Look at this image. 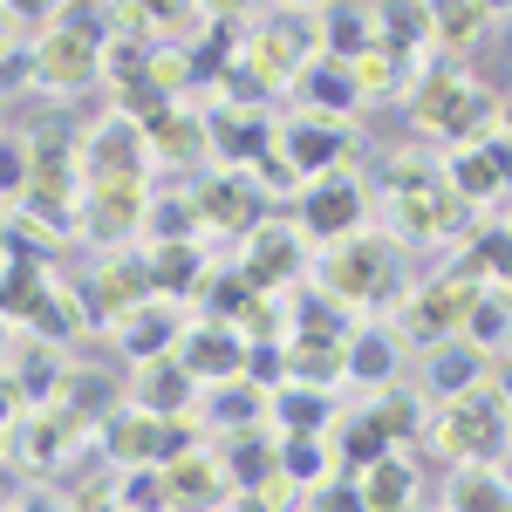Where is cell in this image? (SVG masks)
Segmentation results:
<instances>
[{"mask_svg":"<svg viewBox=\"0 0 512 512\" xmlns=\"http://www.w3.org/2000/svg\"><path fill=\"white\" fill-rule=\"evenodd\" d=\"M485 14H492V21H499V14H512V0H485Z\"/></svg>","mask_w":512,"mask_h":512,"instance_id":"f6af8a7d","label":"cell"},{"mask_svg":"<svg viewBox=\"0 0 512 512\" xmlns=\"http://www.w3.org/2000/svg\"><path fill=\"white\" fill-rule=\"evenodd\" d=\"M424 7V35H431V48H444V55H465L478 35H485V0H417Z\"/></svg>","mask_w":512,"mask_h":512,"instance_id":"83f0119b","label":"cell"},{"mask_svg":"<svg viewBox=\"0 0 512 512\" xmlns=\"http://www.w3.org/2000/svg\"><path fill=\"white\" fill-rule=\"evenodd\" d=\"M178 362H185V376H192L198 390H212V383H233V376H246V342H239V328H226V321H185V335H178Z\"/></svg>","mask_w":512,"mask_h":512,"instance_id":"9a60e30c","label":"cell"},{"mask_svg":"<svg viewBox=\"0 0 512 512\" xmlns=\"http://www.w3.org/2000/svg\"><path fill=\"white\" fill-rule=\"evenodd\" d=\"M362 212H369V192L355 171H328V178L301 185V239L308 246H335V239L362 233Z\"/></svg>","mask_w":512,"mask_h":512,"instance_id":"ba28073f","label":"cell"},{"mask_svg":"<svg viewBox=\"0 0 512 512\" xmlns=\"http://www.w3.org/2000/svg\"><path fill=\"white\" fill-rule=\"evenodd\" d=\"M485 369H492V355L472 349L465 335H451V342H437V349L424 355V396H431V403H451V396L478 390Z\"/></svg>","mask_w":512,"mask_h":512,"instance_id":"44dd1931","label":"cell"},{"mask_svg":"<svg viewBox=\"0 0 512 512\" xmlns=\"http://www.w3.org/2000/svg\"><path fill=\"white\" fill-rule=\"evenodd\" d=\"M383 219H390V239L424 253V246H451V239L472 233V205L444 185V171L417 164L410 151H396L383 164Z\"/></svg>","mask_w":512,"mask_h":512,"instance_id":"6da1fadb","label":"cell"},{"mask_svg":"<svg viewBox=\"0 0 512 512\" xmlns=\"http://www.w3.org/2000/svg\"><path fill=\"white\" fill-rule=\"evenodd\" d=\"M485 390H492V396H499V403L512 410V349H506V355H492V369H485Z\"/></svg>","mask_w":512,"mask_h":512,"instance_id":"7bdbcfd3","label":"cell"},{"mask_svg":"<svg viewBox=\"0 0 512 512\" xmlns=\"http://www.w3.org/2000/svg\"><path fill=\"white\" fill-rule=\"evenodd\" d=\"M280 14H321V7H328V0H274Z\"/></svg>","mask_w":512,"mask_h":512,"instance_id":"ee69618b","label":"cell"},{"mask_svg":"<svg viewBox=\"0 0 512 512\" xmlns=\"http://www.w3.org/2000/svg\"><path fill=\"white\" fill-rule=\"evenodd\" d=\"M137 410H151V417H185V410H198V383L185 376V362H178V355H158V362H144Z\"/></svg>","mask_w":512,"mask_h":512,"instance_id":"f1b7e54d","label":"cell"},{"mask_svg":"<svg viewBox=\"0 0 512 512\" xmlns=\"http://www.w3.org/2000/svg\"><path fill=\"white\" fill-rule=\"evenodd\" d=\"M267 424L328 437V424H335V396H328V390H308V383H274V396H267Z\"/></svg>","mask_w":512,"mask_h":512,"instance_id":"1f68e13d","label":"cell"},{"mask_svg":"<svg viewBox=\"0 0 512 512\" xmlns=\"http://www.w3.org/2000/svg\"><path fill=\"white\" fill-rule=\"evenodd\" d=\"M274 151V123L246 103H219L205 117V158H226V171H253V164Z\"/></svg>","mask_w":512,"mask_h":512,"instance_id":"e0dca14e","label":"cell"},{"mask_svg":"<svg viewBox=\"0 0 512 512\" xmlns=\"http://www.w3.org/2000/svg\"><path fill=\"white\" fill-rule=\"evenodd\" d=\"M137 301H151V274H144V253H103L96 260V274L82 280V321H110L117 315H130Z\"/></svg>","mask_w":512,"mask_h":512,"instance_id":"5bb4252c","label":"cell"},{"mask_svg":"<svg viewBox=\"0 0 512 512\" xmlns=\"http://www.w3.org/2000/svg\"><path fill=\"white\" fill-rule=\"evenodd\" d=\"M396 280H403V246L390 233H349L335 246H321V260H315V287L349 315L390 308Z\"/></svg>","mask_w":512,"mask_h":512,"instance_id":"7a4b0ae2","label":"cell"},{"mask_svg":"<svg viewBox=\"0 0 512 512\" xmlns=\"http://www.w3.org/2000/svg\"><path fill=\"white\" fill-rule=\"evenodd\" d=\"M0 192H28V137L0 130Z\"/></svg>","mask_w":512,"mask_h":512,"instance_id":"ab89813d","label":"cell"},{"mask_svg":"<svg viewBox=\"0 0 512 512\" xmlns=\"http://www.w3.org/2000/svg\"><path fill=\"white\" fill-rule=\"evenodd\" d=\"M301 506L308 512H362V492H355V478H321L315 492H301Z\"/></svg>","mask_w":512,"mask_h":512,"instance_id":"74e56055","label":"cell"},{"mask_svg":"<svg viewBox=\"0 0 512 512\" xmlns=\"http://www.w3.org/2000/svg\"><path fill=\"white\" fill-rule=\"evenodd\" d=\"M362 48H369V7H362V0H328L315 14V55L355 62Z\"/></svg>","mask_w":512,"mask_h":512,"instance_id":"f546056e","label":"cell"},{"mask_svg":"<svg viewBox=\"0 0 512 512\" xmlns=\"http://www.w3.org/2000/svg\"><path fill=\"white\" fill-rule=\"evenodd\" d=\"M274 151L287 158V171L308 185V178H328V171L349 164V130H342V117H315V110H301L294 123H280V130H274Z\"/></svg>","mask_w":512,"mask_h":512,"instance_id":"7c38bea8","label":"cell"},{"mask_svg":"<svg viewBox=\"0 0 512 512\" xmlns=\"http://www.w3.org/2000/svg\"><path fill=\"white\" fill-rule=\"evenodd\" d=\"M369 41H376L383 55H396L410 76H424L431 35H424V7H417V0H369Z\"/></svg>","mask_w":512,"mask_h":512,"instance_id":"d6986e66","label":"cell"},{"mask_svg":"<svg viewBox=\"0 0 512 512\" xmlns=\"http://www.w3.org/2000/svg\"><path fill=\"white\" fill-rule=\"evenodd\" d=\"M110 14H117V35H185L192 28V0H110Z\"/></svg>","mask_w":512,"mask_h":512,"instance_id":"e575fe53","label":"cell"},{"mask_svg":"<svg viewBox=\"0 0 512 512\" xmlns=\"http://www.w3.org/2000/svg\"><path fill=\"white\" fill-rule=\"evenodd\" d=\"M110 335H117V349L130 355V362H158V355L178 349V335H185V308L164 301V294H151V301H137L130 315L110 321Z\"/></svg>","mask_w":512,"mask_h":512,"instance_id":"ac0fdd59","label":"cell"},{"mask_svg":"<svg viewBox=\"0 0 512 512\" xmlns=\"http://www.w3.org/2000/svg\"><path fill=\"white\" fill-rule=\"evenodd\" d=\"M28 82V41L0 35V89H21Z\"/></svg>","mask_w":512,"mask_h":512,"instance_id":"60d3db41","label":"cell"},{"mask_svg":"<svg viewBox=\"0 0 512 512\" xmlns=\"http://www.w3.org/2000/svg\"><path fill=\"white\" fill-rule=\"evenodd\" d=\"M267 383H253V376H233V383H212L205 390V403H198V417L205 424H219L226 437H239V431H260L267 424Z\"/></svg>","mask_w":512,"mask_h":512,"instance_id":"603a6c76","label":"cell"},{"mask_svg":"<svg viewBox=\"0 0 512 512\" xmlns=\"http://www.w3.org/2000/svg\"><path fill=\"white\" fill-rule=\"evenodd\" d=\"M451 512H512V478L506 465H458L451 472V492H444Z\"/></svg>","mask_w":512,"mask_h":512,"instance_id":"836d02e7","label":"cell"},{"mask_svg":"<svg viewBox=\"0 0 512 512\" xmlns=\"http://www.w3.org/2000/svg\"><path fill=\"white\" fill-rule=\"evenodd\" d=\"M158 485H164V512H219L233 499V478L219 465V451H205V444H185L178 458H164Z\"/></svg>","mask_w":512,"mask_h":512,"instance_id":"8fae6325","label":"cell"},{"mask_svg":"<svg viewBox=\"0 0 512 512\" xmlns=\"http://www.w3.org/2000/svg\"><path fill=\"white\" fill-rule=\"evenodd\" d=\"M253 294H287L294 280L308 274V239L301 226H280V219H260L253 233H246V253H239L233 267Z\"/></svg>","mask_w":512,"mask_h":512,"instance_id":"9c48e42d","label":"cell"},{"mask_svg":"<svg viewBox=\"0 0 512 512\" xmlns=\"http://www.w3.org/2000/svg\"><path fill=\"white\" fill-rule=\"evenodd\" d=\"M328 431H335V444H328V451H335V478H355L362 465H376V458H390V451H396L390 437H383V424H376V410L335 417Z\"/></svg>","mask_w":512,"mask_h":512,"instance_id":"4316f807","label":"cell"},{"mask_svg":"<svg viewBox=\"0 0 512 512\" xmlns=\"http://www.w3.org/2000/svg\"><path fill=\"white\" fill-rule=\"evenodd\" d=\"M444 185L465 198L472 212H485L492 198H506L512 178H506V164L492 158V144L478 137V144H451V158H444Z\"/></svg>","mask_w":512,"mask_h":512,"instance_id":"ffe728a7","label":"cell"},{"mask_svg":"<svg viewBox=\"0 0 512 512\" xmlns=\"http://www.w3.org/2000/svg\"><path fill=\"white\" fill-rule=\"evenodd\" d=\"M0 369H7V362H0Z\"/></svg>","mask_w":512,"mask_h":512,"instance_id":"bcb514c9","label":"cell"},{"mask_svg":"<svg viewBox=\"0 0 512 512\" xmlns=\"http://www.w3.org/2000/svg\"><path fill=\"white\" fill-rule=\"evenodd\" d=\"M144 212H151V178H110V185H82L76 198V226L96 246H130L144 233Z\"/></svg>","mask_w":512,"mask_h":512,"instance_id":"52a82bcc","label":"cell"},{"mask_svg":"<svg viewBox=\"0 0 512 512\" xmlns=\"http://www.w3.org/2000/svg\"><path fill=\"white\" fill-rule=\"evenodd\" d=\"M369 410H376V424H383V437H390L396 451H410V444L424 437V424H431V417H424V403H417L410 390H396V383H390V390H376Z\"/></svg>","mask_w":512,"mask_h":512,"instance_id":"8d00e7d4","label":"cell"},{"mask_svg":"<svg viewBox=\"0 0 512 512\" xmlns=\"http://www.w3.org/2000/svg\"><path fill=\"white\" fill-rule=\"evenodd\" d=\"M396 369H403L396 328H355L349 335V383H362V390H390Z\"/></svg>","mask_w":512,"mask_h":512,"instance_id":"4dcf8cb0","label":"cell"},{"mask_svg":"<svg viewBox=\"0 0 512 512\" xmlns=\"http://www.w3.org/2000/svg\"><path fill=\"white\" fill-rule=\"evenodd\" d=\"M465 342L485 355H506L512 349V294L506 287H478L472 315H465Z\"/></svg>","mask_w":512,"mask_h":512,"instance_id":"d590c367","label":"cell"},{"mask_svg":"<svg viewBox=\"0 0 512 512\" xmlns=\"http://www.w3.org/2000/svg\"><path fill=\"white\" fill-rule=\"evenodd\" d=\"M144 151H151V164H198L205 158V117H192L185 103H164L144 123Z\"/></svg>","mask_w":512,"mask_h":512,"instance_id":"d4e9b609","label":"cell"},{"mask_svg":"<svg viewBox=\"0 0 512 512\" xmlns=\"http://www.w3.org/2000/svg\"><path fill=\"white\" fill-rule=\"evenodd\" d=\"M144 274H151V294L178 301V294H198L205 280V246L198 239H144Z\"/></svg>","mask_w":512,"mask_h":512,"instance_id":"7402d4cb","label":"cell"},{"mask_svg":"<svg viewBox=\"0 0 512 512\" xmlns=\"http://www.w3.org/2000/svg\"><path fill=\"white\" fill-rule=\"evenodd\" d=\"M349 335H355V328H349ZM349 335L287 328V342H280V369H287V383H308V390L335 396V383H349Z\"/></svg>","mask_w":512,"mask_h":512,"instance_id":"2e32d148","label":"cell"},{"mask_svg":"<svg viewBox=\"0 0 512 512\" xmlns=\"http://www.w3.org/2000/svg\"><path fill=\"white\" fill-rule=\"evenodd\" d=\"M198 14H205V28H253L260 21V0H192Z\"/></svg>","mask_w":512,"mask_h":512,"instance_id":"f35d334b","label":"cell"},{"mask_svg":"<svg viewBox=\"0 0 512 512\" xmlns=\"http://www.w3.org/2000/svg\"><path fill=\"white\" fill-rule=\"evenodd\" d=\"M192 212H198V233L246 239L267 219V192L253 185V171H219V178L192 185Z\"/></svg>","mask_w":512,"mask_h":512,"instance_id":"30bf717a","label":"cell"},{"mask_svg":"<svg viewBox=\"0 0 512 512\" xmlns=\"http://www.w3.org/2000/svg\"><path fill=\"white\" fill-rule=\"evenodd\" d=\"M274 458H280V478H287L294 492H315L321 478H335V451H328V437H315V431H280Z\"/></svg>","mask_w":512,"mask_h":512,"instance_id":"d6a6232c","label":"cell"},{"mask_svg":"<svg viewBox=\"0 0 512 512\" xmlns=\"http://www.w3.org/2000/svg\"><path fill=\"white\" fill-rule=\"evenodd\" d=\"M478 301V280L465 267H451V274L424 280L403 308H396V342H417V349H437V342H451V335H465V315H472Z\"/></svg>","mask_w":512,"mask_h":512,"instance_id":"8992f818","label":"cell"},{"mask_svg":"<svg viewBox=\"0 0 512 512\" xmlns=\"http://www.w3.org/2000/svg\"><path fill=\"white\" fill-rule=\"evenodd\" d=\"M294 96L315 110V117H349L355 103V76H349V62H328V55H308V69L294 76Z\"/></svg>","mask_w":512,"mask_h":512,"instance_id":"484cf974","label":"cell"},{"mask_svg":"<svg viewBox=\"0 0 512 512\" xmlns=\"http://www.w3.org/2000/svg\"><path fill=\"white\" fill-rule=\"evenodd\" d=\"M110 178H151L144 130L130 117H103L96 130H82V185H110Z\"/></svg>","mask_w":512,"mask_h":512,"instance_id":"4fadbf2b","label":"cell"},{"mask_svg":"<svg viewBox=\"0 0 512 512\" xmlns=\"http://www.w3.org/2000/svg\"><path fill=\"white\" fill-rule=\"evenodd\" d=\"M485 144H492V158L506 164V178H512V103H499V117H492V130H485Z\"/></svg>","mask_w":512,"mask_h":512,"instance_id":"b9f144b4","label":"cell"},{"mask_svg":"<svg viewBox=\"0 0 512 512\" xmlns=\"http://www.w3.org/2000/svg\"><path fill=\"white\" fill-rule=\"evenodd\" d=\"M499 103L506 96H492L465 69H424L410 82V123H417V137H437V144H478L499 117Z\"/></svg>","mask_w":512,"mask_h":512,"instance_id":"3957f363","label":"cell"},{"mask_svg":"<svg viewBox=\"0 0 512 512\" xmlns=\"http://www.w3.org/2000/svg\"><path fill=\"white\" fill-rule=\"evenodd\" d=\"M28 82L69 96V89H89L103 82V28H82V21H55L28 41Z\"/></svg>","mask_w":512,"mask_h":512,"instance_id":"5b68a950","label":"cell"},{"mask_svg":"<svg viewBox=\"0 0 512 512\" xmlns=\"http://www.w3.org/2000/svg\"><path fill=\"white\" fill-rule=\"evenodd\" d=\"M424 444L444 451L451 465H499V458L512 451V410L478 383V390L437 403L431 424H424Z\"/></svg>","mask_w":512,"mask_h":512,"instance_id":"277c9868","label":"cell"},{"mask_svg":"<svg viewBox=\"0 0 512 512\" xmlns=\"http://www.w3.org/2000/svg\"><path fill=\"white\" fill-rule=\"evenodd\" d=\"M355 492H362V512H410L417 506V458L410 451H390L376 465L355 472Z\"/></svg>","mask_w":512,"mask_h":512,"instance_id":"cb8c5ba5","label":"cell"}]
</instances>
